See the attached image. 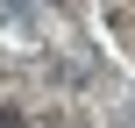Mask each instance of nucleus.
Masks as SVG:
<instances>
[{"instance_id":"obj_1","label":"nucleus","mask_w":135,"mask_h":128,"mask_svg":"<svg viewBox=\"0 0 135 128\" xmlns=\"http://www.w3.org/2000/svg\"><path fill=\"white\" fill-rule=\"evenodd\" d=\"M0 128H21V121H14V114H0Z\"/></svg>"}]
</instances>
